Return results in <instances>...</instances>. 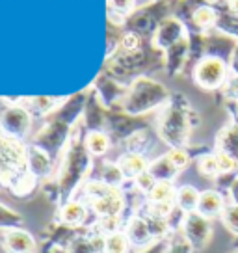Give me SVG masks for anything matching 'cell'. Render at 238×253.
Here are the masks:
<instances>
[{
  "instance_id": "1",
  "label": "cell",
  "mask_w": 238,
  "mask_h": 253,
  "mask_svg": "<svg viewBox=\"0 0 238 253\" xmlns=\"http://www.w3.org/2000/svg\"><path fill=\"white\" fill-rule=\"evenodd\" d=\"M183 231H184V238L190 242V246L194 250H203L208 244L210 237H212L210 220L205 218L203 214H199L198 211L184 214Z\"/></svg>"
},
{
  "instance_id": "2",
  "label": "cell",
  "mask_w": 238,
  "mask_h": 253,
  "mask_svg": "<svg viewBox=\"0 0 238 253\" xmlns=\"http://www.w3.org/2000/svg\"><path fill=\"white\" fill-rule=\"evenodd\" d=\"M225 75H227V67L220 58H205L196 67V80L199 86L206 87V89H214V87L222 86L225 82Z\"/></svg>"
},
{
  "instance_id": "3",
  "label": "cell",
  "mask_w": 238,
  "mask_h": 253,
  "mask_svg": "<svg viewBox=\"0 0 238 253\" xmlns=\"http://www.w3.org/2000/svg\"><path fill=\"white\" fill-rule=\"evenodd\" d=\"M225 205H227V201H225V198H223L218 190H205V192H201V196H199L198 212L203 214L205 218L210 220V218L220 216Z\"/></svg>"
},
{
  "instance_id": "4",
  "label": "cell",
  "mask_w": 238,
  "mask_h": 253,
  "mask_svg": "<svg viewBox=\"0 0 238 253\" xmlns=\"http://www.w3.org/2000/svg\"><path fill=\"white\" fill-rule=\"evenodd\" d=\"M4 248L9 253H34L36 252V240L30 233L23 229H11L4 238Z\"/></svg>"
},
{
  "instance_id": "5",
  "label": "cell",
  "mask_w": 238,
  "mask_h": 253,
  "mask_svg": "<svg viewBox=\"0 0 238 253\" xmlns=\"http://www.w3.org/2000/svg\"><path fill=\"white\" fill-rule=\"evenodd\" d=\"M30 125V116L23 108H9L2 116V126L8 130L9 134L21 136L26 132V128Z\"/></svg>"
},
{
  "instance_id": "6",
  "label": "cell",
  "mask_w": 238,
  "mask_h": 253,
  "mask_svg": "<svg viewBox=\"0 0 238 253\" xmlns=\"http://www.w3.org/2000/svg\"><path fill=\"white\" fill-rule=\"evenodd\" d=\"M199 196H201V192L198 188H194L192 184H184V186H181V188L177 190L175 205H177L179 211H183L184 214L194 212V211H198Z\"/></svg>"
},
{
  "instance_id": "7",
  "label": "cell",
  "mask_w": 238,
  "mask_h": 253,
  "mask_svg": "<svg viewBox=\"0 0 238 253\" xmlns=\"http://www.w3.org/2000/svg\"><path fill=\"white\" fill-rule=\"evenodd\" d=\"M119 168H121L123 175L132 177V179H138L140 175L145 173L149 169L147 160L142 155H138V153H128V155H125V157L121 158V162H119Z\"/></svg>"
},
{
  "instance_id": "8",
  "label": "cell",
  "mask_w": 238,
  "mask_h": 253,
  "mask_svg": "<svg viewBox=\"0 0 238 253\" xmlns=\"http://www.w3.org/2000/svg\"><path fill=\"white\" fill-rule=\"evenodd\" d=\"M220 153L231 157L238 164V126L225 128L220 136Z\"/></svg>"
},
{
  "instance_id": "9",
  "label": "cell",
  "mask_w": 238,
  "mask_h": 253,
  "mask_svg": "<svg viewBox=\"0 0 238 253\" xmlns=\"http://www.w3.org/2000/svg\"><path fill=\"white\" fill-rule=\"evenodd\" d=\"M177 190L173 188L171 181H159L155 184V188L149 192L151 205H160V203H175Z\"/></svg>"
},
{
  "instance_id": "10",
  "label": "cell",
  "mask_w": 238,
  "mask_h": 253,
  "mask_svg": "<svg viewBox=\"0 0 238 253\" xmlns=\"http://www.w3.org/2000/svg\"><path fill=\"white\" fill-rule=\"evenodd\" d=\"M177 168L171 164V160L167 157H162L159 158L157 162H153L151 166H149V173L157 179V181H171L175 175H177Z\"/></svg>"
},
{
  "instance_id": "11",
  "label": "cell",
  "mask_w": 238,
  "mask_h": 253,
  "mask_svg": "<svg viewBox=\"0 0 238 253\" xmlns=\"http://www.w3.org/2000/svg\"><path fill=\"white\" fill-rule=\"evenodd\" d=\"M153 229L149 225V221L143 220H134L130 223V229H128V240L136 242V244H147L153 238Z\"/></svg>"
},
{
  "instance_id": "12",
  "label": "cell",
  "mask_w": 238,
  "mask_h": 253,
  "mask_svg": "<svg viewBox=\"0 0 238 253\" xmlns=\"http://www.w3.org/2000/svg\"><path fill=\"white\" fill-rule=\"evenodd\" d=\"M62 221L67 225H80L86 218V209L79 201H71L62 209Z\"/></svg>"
},
{
  "instance_id": "13",
  "label": "cell",
  "mask_w": 238,
  "mask_h": 253,
  "mask_svg": "<svg viewBox=\"0 0 238 253\" xmlns=\"http://www.w3.org/2000/svg\"><path fill=\"white\" fill-rule=\"evenodd\" d=\"M220 220L223 221V225L227 227V231H231L233 235L238 237V203H227L223 207L222 214H220Z\"/></svg>"
},
{
  "instance_id": "14",
  "label": "cell",
  "mask_w": 238,
  "mask_h": 253,
  "mask_svg": "<svg viewBox=\"0 0 238 253\" xmlns=\"http://www.w3.org/2000/svg\"><path fill=\"white\" fill-rule=\"evenodd\" d=\"M128 237L123 233H112L108 235L106 242H104V250L106 253H127L128 250Z\"/></svg>"
},
{
  "instance_id": "15",
  "label": "cell",
  "mask_w": 238,
  "mask_h": 253,
  "mask_svg": "<svg viewBox=\"0 0 238 253\" xmlns=\"http://www.w3.org/2000/svg\"><path fill=\"white\" fill-rule=\"evenodd\" d=\"M199 171L205 175V177H218L220 173H223L222 168H220V160L218 155H206L199 160Z\"/></svg>"
},
{
  "instance_id": "16",
  "label": "cell",
  "mask_w": 238,
  "mask_h": 253,
  "mask_svg": "<svg viewBox=\"0 0 238 253\" xmlns=\"http://www.w3.org/2000/svg\"><path fill=\"white\" fill-rule=\"evenodd\" d=\"M87 149L91 151L93 155H103L108 149V138L103 134V132H91L87 134Z\"/></svg>"
},
{
  "instance_id": "17",
  "label": "cell",
  "mask_w": 238,
  "mask_h": 253,
  "mask_svg": "<svg viewBox=\"0 0 238 253\" xmlns=\"http://www.w3.org/2000/svg\"><path fill=\"white\" fill-rule=\"evenodd\" d=\"M167 158L171 160V164H173L179 171L184 169V168L188 166V162H190V158H188V155H186V151H183V149L169 151V153H167Z\"/></svg>"
},
{
  "instance_id": "18",
  "label": "cell",
  "mask_w": 238,
  "mask_h": 253,
  "mask_svg": "<svg viewBox=\"0 0 238 253\" xmlns=\"http://www.w3.org/2000/svg\"><path fill=\"white\" fill-rule=\"evenodd\" d=\"M157 179L153 177L151 173H149V169L145 171V173H142L138 179H136V184H138V188L142 190V192H145V194H149L153 188H155V184H157Z\"/></svg>"
},
{
  "instance_id": "19",
  "label": "cell",
  "mask_w": 238,
  "mask_h": 253,
  "mask_svg": "<svg viewBox=\"0 0 238 253\" xmlns=\"http://www.w3.org/2000/svg\"><path fill=\"white\" fill-rule=\"evenodd\" d=\"M121 179H123V171H121V168L119 166H108L106 168V171H104V182H106L108 186H116Z\"/></svg>"
},
{
  "instance_id": "20",
  "label": "cell",
  "mask_w": 238,
  "mask_h": 253,
  "mask_svg": "<svg viewBox=\"0 0 238 253\" xmlns=\"http://www.w3.org/2000/svg\"><path fill=\"white\" fill-rule=\"evenodd\" d=\"M194 21H196L199 26H210V24L214 23V13L208 8H201L198 13L194 15Z\"/></svg>"
},
{
  "instance_id": "21",
  "label": "cell",
  "mask_w": 238,
  "mask_h": 253,
  "mask_svg": "<svg viewBox=\"0 0 238 253\" xmlns=\"http://www.w3.org/2000/svg\"><path fill=\"white\" fill-rule=\"evenodd\" d=\"M192 250H194V248L190 246V242L184 238V240H181L179 244H175L169 253H192Z\"/></svg>"
},
{
  "instance_id": "22",
  "label": "cell",
  "mask_w": 238,
  "mask_h": 253,
  "mask_svg": "<svg viewBox=\"0 0 238 253\" xmlns=\"http://www.w3.org/2000/svg\"><path fill=\"white\" fill-rule=\"evenodd\" d=\"M34 104H36V108H40V110H48V106L52 104V99H50V97H36V99H34Z\"/></svg>"
},
{
  "instance_id": "23",
  "label": "cell",
  "mask_w": 238,
  "mask_h": 253,
  "mask_svg": "<svg viewBox=\"0 0 238 253\" xmlns=\"http://www.w3.org/2000/svg\"><path fill=\"white\" fill-rule=\"evenodd\" d=\"M110 2L118 8V11H128L134 4V0H110Z\"/></svg>"
},
{
  "instance_id": "24",
  "label": "cell",
  "mask_w": 238,
  "mask_h": 253,
  "mask_svg": "<svg viewBox=\"0 0 238 253\" xmlns=\"http://www.w3.org/2000/svg\"><path fill=\"white\" fill-rule=\"evenodd\" d=\"M227 95L233 97V99H238V75L235 79L229 80V84H227Z\"/></svg>"
},
{
  "instance_id": "25",
  "label": "cell",
  "mask_w": 238,
  "mask_h": 253,
  "mask_svg": "<svg viewBox=\"0 0 238 253\" xmlns=\"http://www.w3.org/2000/svg\"><path fill=\"white\" fill-rule=\"evenodd\" d=\"M123 45H125V48H128V50H132V48L138 47V38L130 34V36H127V38H125V41H123Z\"/></svg>"
},
{
  "instance_id": "26",
  "label": "cell",
  "mask_w": 238,
  "mask_h": 253,
  "mask_svg": "<svg viewBox=\"0 0 238 253\" xmlns=\"http://www.w3.org/2000/svg\"><path fill=\"white\" fill-rule=\"evenodd\" d=\"M229 194H231V199H233V203H238V179L229 186Z\"/></svg>"
},
{
  "instance_id": "27",
  "label": "cell",
  "mask_w": 238,
  "mask_h": 253,
  "mask_svg": "<svg viewBox=\"0 0 238 253\" xmlns=\"http://www.w3.org/2000/svg\"><path fill=\"white\" fill-rule=\"evenodd\" d=\"M233 71L238 75V50L235 52V56H233Z\"/></svg>"
},
{
  "instance_id": "28",
  "label": "cell",
  "mask_w": 238,
  "mask_h": 253,
  "mask_svg": "<svg viewBox=\"0 0 238 253\" xmlns=\"http://www.w3.org/2000/svg\"><path fill=\"white\" fill-rule=\"evenodd\" d=\"M233 8H235V9H237V11H238V0H235V4H233Z\"/></svg>"
},
{
  "instance_id": "29",
  "label": "cell",
  "mask_w": 238,
  "mask_h": 253,
  "mask_svg": "<svg viewBox=\"0 0 238 253\" xmlns=\"http://www.w3.org/2000/svg\"><path fill=\"white\" fill-rule=\"evenodd\" d=\"M235 252H238V237H237V242H235Z\"/></svg>"
},
{
  "instance_id": "30",
  "label": "cell",
  "mask_w": 238,
  "mask_h": 253,
  "mask_svg": "<svg viewBox=\"0 0 238 253\" xmlns=\"http://www.w3.org/2000/svg\"><path fill=\"white\" fill-rule=\"evenodd\" d=\"M233 253H238V252H233Z\"/></svg>"
}]
</instances>
